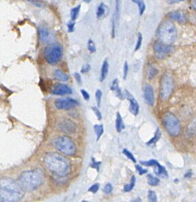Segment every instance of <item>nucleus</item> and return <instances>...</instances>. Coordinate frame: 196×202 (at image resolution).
<instances>
[{
  "instance_id": "48",
  "label": "nucleus",
  "mask_w": 196,
  "mask_h": 202,
  "mask_svg": "<svg viewBox=\"0 0 196 202\" xmlns=\"http://www.w3.org/2000/svg\"><path fill=\"white\" fill-rule=\"evenodd\" d=\"M190 4H191L193 8L196 10V0H190Z\"/></svg>"
},
{
  "instance_id": "39",
  "label": "nucleus",
  "mask_w": 196,
  "mask_h": 202,
  "mask_svg": "<svg viewBox=\"0 0 196 202\" xmlns=\"http://www.w3.org/2000/svg\"><path fill=\"white\" fill-rule=\"evenodd\" d=\"M113 186L111 185V184L110 183H108L106 186H105L104 187V189L103 190V191L104 192L105 194H106V195H109L110 194V193L112 192L113 191Z\"/></svg>"
},
{
  "instance_id": "40",
  "label": "nucleus",
  "mask_w": 196,
  "mask_h": 202,
  "mask_svg": "<svg viewBox=\"0 0 196 202\" xmlns=\"http://www.w3.org/2000/svg\"><path fill=\"white\" fill-rule=\"evenodd\" d=\"M99 189V184L98 183H95L90 187L89 189V191L93 193H96L98 191Z\"/></svg>"
},
{
  "instance_id": "36",
  "label": "nucleus",
  "mask_w": 196,
  "mask_h": 202,
  "mask_svg": "<svg viewBox=\"0 0 196 202\" xmlns=\"http://www.w3.org/2000/svg\"><path fill=\"white\" fill-rule=\"evenodd\" d=\"M100 165H101V162H98L95 160L94 158H91V162H90V166L92 168L95 169L96 170L98 171H99V167H100Z\"/></svg>"
},
{
  "instance_id": "35",
  "label": "nucleus",
  "mask_w": 196,
  "mask_h": 202,
  "mask_svg": "<svg viewBox=\"0 0 196 202\" xmlns=\"http://www.w3.org/2000/svg\"><path fill=\"white\" fill-rule=\"evenodd\" d=\"M158 162V161L156 160H150L148 161H141L140 163L142 165L145 166H154Z\"/></svg>"
},
{
  "instance_id": "6",
  "label": "nucleus",
  "mask_w": 196,
  "mask_h": 202,
  "mask_svg": "<svg viewBox=\"0 0 196 202\" xmlns=\"http://www.w3.org/2000/svg\"><path fill=\"white\" fill-rule=\"evenodd\" d=\"M63 48L58 43H51L45 48L44 57L47 63L52 65L56 64L63 57Z\"/></svg>"
},
{
  "instance_id": "45",
  "label": "nucleus",
  "mask_w": 196,
  "mask_h": 202,
  "mask_svg": "<svg viewBox=\"0 0 196 202\" xmlns=\"http://www.w3.org/2000/svg\"><path fill=\"white\" fill-rule=\"evenodd\" d=\"M128 73V64L127 62H125L124 66V80L126 79Z\"/></svg>"
},
{
  "instance_id": "9",
  "label": "nucleus",
  "mask_w": 196,
  "mask_h": 202,
  "mask_svg": "<svg viewBox=\"0 0 196 202\" xmlns=\"http://www.w3.org/2000/svg\"><path fill=\"white\" fill-rule=\"evenodd\" d=\"M153 49L156 56L159 59H162L169 54H171L173 51L174 48L171 45H166V44L160 42L159 40V41L154 43Z\"/></svg>"
},
{
  "instance_id": "21",
  "label": "nucleus",
  "mask_w": 196,
  "mask_h": 202,
  "mask_svg": "<svg viewBox=\"0 0 196 202\" xmlns=\"http://www.w3.org/2000/svg\"><path fill=\"white\" fill-rule=\"evenodd\" d=\"M54 77L56 80L62 82H67L69 80V75L60 69H56L54 72Z\"/></svg>"
},
{
  "instance_id": "37",
  "label": "nucleus",
  "mask_w": 196,
  "mask_h": 202,
  "mask_svg": "<svg viewBox=\"0 0 196 202\" xmlns=\"http://www.w3.org/2000/svg\"><path fill=\"white\" fill-rule=\"evenodd\" d=\"M102 97V90L99 89L97 90V91H96V93H95V98H96V101H97V104H98V107L100 106Z\"/></svg>"
},
{
  "instance_id": "16",
  "label": "nucleus",
  "mask_w": 196,
  "mask_h": 202,
  "mask_svg": "<svg viewBox=\"0 0 196 202\" xmlns=\"http://www.w3.org/2000/svg\"><path fill=\"white\" fill-rule=\"evenodd\" d=\"M167 17L174 21H176L180 23H185L186 21V18L185 14L180 11H173L169 13Z\"/></svg>"
},
{
  "instance_id": "30",
  "label": "nucleus",
  "mask_w": 196,
  "mask_h": 202,
  "mask_svg": "<svg viewBox=\"0 0 196 202\" xmlns=\"http://www.w3.org/2000/svg\"><path fill=\"white\" fill-rule=\"evenodd\" d=\"M135 183H136V178H135V176L133 175V176L132 177V178H131L130 184H126V185L124 186V192H130V191H131L132 190L134 189V186H135Z\"/></svg>"
},
{
  "instance_id": "3",
  "label": "nucleus",
  "mask_w": 196,
  "mask_h": 202,
  "mask_svg": "<svg viewBox=\"0 0 196 202\" xmlns=\"http://www.w3.org/2000/svg\"><path fill=\"white\" fill-rule=\"evenodd\" d=\"M45 176L40 169L23 172L19 177V182L25 191H33L42 185Z\"/></svg>"
},
{
  "instance_id": "43",
  "label": "nucleus",
  "mask_w": 196,
  "mask_h": 202,
  "mask_svg": "<svg viewBox=\"0 0 196 202\" xmlns=\"http://www.w3.org/2000/svg\"><path fill=\"white\" fill-rule=\"evenodd\" d=\"M136 169L137 171H138L139 172V175H143V174H145V173H148V170L147 169H143L142 166H139V165H136Z\"/></svg>"
},
{
  "instance_id": "41",
  "label": "nucleus",
  "mask_w": 196,
  "mask_h": 202,
  "mask_svg": "<svg viewBox=\"0 0 196 202\" xmlns=\"http://www.w3.org/2000/svg\"><path fill=\"white\" fill-rule=\"evenodd\" d=\"M90 70V64H84V65H83V67H82V69L80 70V72L82 73V74H87V73L89 72Z\"/></svg>"
},
{
  "instance_id": "32",
  "label": "nucleus",
  "mask_w": 196,
  "mask_h": 202,
  "mask_svg": "<svg viewBox=\"0 0 196 202\" xmlns=\"http://www.w3.org/2000/svg\"><path fill=\"white\" fill-rule=\"evenodd\" d=\"M87 48L90 53H95V52L96 51L95 44L94 42H93V40H92L91 39H89V41H88Z\"/></svg>"
},
{
  "instance_id": "12",
  "label": "nucleus",
  "mask_w": 196,
  "mask_h": 202,
  "mask_svg": "<svg viewBox=\"0 0 196 202\" xmlns=\"http://www.w3.org/2000/svg\"><path fill=\"white\" fill-rule=\"evenodd\" d=\"M51 93L56 95H65L72 93V90L68 85L65 84H56L52 86Z\"/></svg>"
},
{
  "instance_id": "7",
  "label": "nucleus",
  "mask_w": 196,
  "mask_h": 202,
  "mask_svg": "<svg viewBox=\"0 0 196 202\" xmlns=\"http://www.w3.org/2000/svg\"><path fill=\"white\" fill-rule=\"evenodd\" d=\"M163 124L166 131L172 136H177L181 131L179 120L171 112H167L163 117Z\"/></svg>"
},
{
  "instance_id": "11",
  "label": "nucleus",
  "mask_w": 196,
  "mask_h": 202,
  "mask_svg": "<svg viewBox=\"0 0 196 202\" xmlns=\"http://www.w3.org/2000/svg\"><path fill=\"white\" fill-rule=\"evenodd\" d=\"M58 128L59 130L68 134H74L77 131V126L74 121L67 119H63L58 122Z\"/></svg>"
},
{
  "instance_id": "22",
  "label": "nucleus",
  "mask_w": 196,
  "mask_h": 202,
  "mask_svg": "<svg viewBox=\"0 0 196 202\" xmlns=\"http://www.w3.org/2000/svg\"><path fill=\"white\" fill-rule=\"evenodd\" d=\"M116 130L117 132H121V131L125 128V125L123 121V119L121 118V116L120 115L119 112L117 113V118H116Z\"/></svg>"
},
{
  "instance_id": "13",
  "label": "nucleus",
  "mask_w": 196,
  "mask_h": 202,
  "mask_svg": "<svg viewBox=\"0 0 196 202\" xmlns=\"http://www.w3.org/2000/svg\"><path fill=\"white\" fill-rule=\"evenodd\" d=\"M124 96V97L126 98L130 101V112L134 116H136L139 112V105L138 102H137L135 98L134 97L133 95L130 92H128L127 90H125Z\"/></svg>"
},
{
  "instance_id": "23",
  "label": "nucleus",
  "mask_w": 196,
  "mask_h": 202,
  "mask_svg": "<svg viewBox=\"0 0 196 202\" xmlns=\"http://www.w3.org/2000/svg\"><path fill=\"white\" fill-rule=\"evenodd\" d=\"M160 137H161V131H160V129L158 128L156 129V131H155V134H154V136L153 137L152 139H151L149 141L146 143L148 145H154L156 144V143L159 141V140L160 139Z\"/></svg>"
},
{
  "instance_id": "24",
  "label": "nucleus",
  "mask_w": 196,
  "mask_h": 202,
  "mask_svg": "<svg viewBox=\"0 0 196 202\" xmlns=\"http://www.w3.org/2000/svg\"><path fill=\"white\" fill-rule=\"evenodd\" d=\"M131 1L138 6L139 15L142 16L143 13H144L145 8H146L144 1H143V0H131Z\"/></svg>"
},
{
  "instance_id": "38",
  "label": "nucleus",
  "mask_w": 196,
  "mask_h": 202,
  "mask_svg": "<svg viewBox=\"0 0 196 202\" xmlns=\"http://www.w3.org/2000/svg\"><path fill=\"white\" fill-rule=\"evenodd\" d=\"M92 110H93V112H94L95 115H96V116H97V118H98V119L99 120V121H100V120H102V115L101 112L98 109V107H95V106H93V107H92Z\"/></svg>"
},
{
  "instance_id": "44",
  "label": "nucleus",
  "mask_w": 196,
  "mask_h": 202,
  "mask_svg": "<svg viewBox=\"0 0 196 202\" xmlns=\"http://www.w3.org/2000/svg\"><path fill=\"white\" fill-rule=\"evenodd\" d=\"M80 93L82 95H83V98L85 99L86 101H89V99H90V95L89 94V93H88L86 90H85L84 89H81L80 90Z\"/></svg>"
},
{
  "instance_id": "15",
  "label": "nucleus",
  "mask_w": 196,
  "mask_h": 202,
  "mask_svg": "<svg viewBox=\"0 0 196 202\" xmlns=\"http://www.w3.org/2000/svg\"><path fill=\"white\" fill-rule=\"evenodd\" d=\"M120 10V0H115V7L114 10L113 19H112V37H115L116 24L118 23L119 18Z\"/></svg>"
},
{
  "instance_id": "8",
  "label": "nucleus",
  "mask_w": 196,
  "mask_h": 202,
  "mask_svg": "<svg viewBox=\"0 0 196 202\" xmlns=\"http://www.w3.org/2000/svg\"><path fill=\"white\" fill-rule=\"evenodd\" d=\"M174 89V81L172 76L166 74L163 76L160 82V97L163 101L168 100Z\"/></svg>"
},
{
  "instance_id": "25",
  "label": "nucleus",
  "mask_w": 196,
  "mask_h": 202,
  "mask_svg": "<svg viewBox=\"0 0 196 202\" xmlns=\"http://www.w3.org/2000/svg\"><path fill=\"white\" fill-rule=\"evenodd\" d=\"M80 8H81V5L79 4L76 6L75 7L73 8L71 10V12H70V16H71V21H75V20H76L78 17V14L80 13Z\"/></svg>"
},
{
  "instance_id": "50",
  "label": "nucleus",
  "mask_w": 196,
  "mask_h": 202,
  "mask_svg": "<svg viewBox=\"0 0 196 202\" xmlns=\"http://www.w3.org/2000/svg\"><path fill=\"white\" fill-rule=\"evenodd\" d=\"M83 1H84V2H86V3H90V2L92 1V0H83Z\"/></svg>"
},
{
  "instance_id": "34",
  "label": "nucleus",
  "mask_w": 196,
  "mask_h": 202,
  "mask_svg": "<svg viewBox=\"0 0 196 202\" xmlns=\"http://www.w3.org/2000/svg\"><path fill=\"white\" fill-rule=\"evenodd\" d=\"M148 200L151 202H156L157 201V196L156 192L153 191H148Z\"/></svg>"
},
{
  "instance_id": "4",
  "label": "nucleus",
  "mask_w": 196,
  "mask_h": 202,
  "mask_svg": "<svg viewBox=\"0 0 196 202\" xmlns=\"http://www.w3.org/2000/svg\"><path fill=\"white\" fill-rule=\"evenodd\" d=\"M156 35L160 42L166 45H171L177 38L175 25L170 21H163L158 28Z\"/></svg>"
},
{
  "instance_id": "17",
  "label": "nucleus",
  "mask_w": 196,
  "mask_h": 202,
  "mask_svg": "<svg viewBox=\"0 0 196 202\" xmlns=\"http://www.w3.org/2000/svg\"><path fill=\"white\" fill-rule=\"evenodd\" d=\"M154 173L155 174L157 175L158 176L161 177L163 178L167 177H168V173L166 169L165 166L160 165V164L158 162L154 166Z\"/></svg>"
},
{
  "instance_id": "10",
  "label": "nucleus",
  "mask_w": 196,
  "mask_h": 202,
  "mask_svg": "<svg viewBox=\"0 0 196 202\" xmlns=\"http://www.w3.org/2000/svg\"><path fill=\"white\" fill-rule=\"evenodd\" d=\"M78 102L71 97L57 99L54 102L55 107L58 110H70L78 106Z\"/></svg>"
},
{
  "instance_id": "46",
  "label": "nucleus",
  "mask_w": 196,
  "mask_h": 202,
  "mask_svg": "<svg viewBox=\"0 0 196 202\" xmlns=\"http://www.w3.org/2000/svg\"><path fill=\"white\" fill-rule=\"evenodd\" d=\"M74 78L75 79V80H76V82L79 84H82V78H81V75H80V74H78V73H75V74H74Z\"/></svg>"
},
{
  "instance_id": "1",
  "label": "nucleus",
  "mask_w": 196,
  "mask_h": 202,
  "mask_svg": "<svg viewBox=\"0 0 196 202\" xmlns=\"http://www.w3.org/2000/svg\"><path fill=\"white\" fill-rule=\"evenodd\" d=\"M25 190L19 181L10 177L0 178V201L4 202H15L22 200Z\"/></svg>"
},
{
  "instance_id": "28",
  "label": "nucleus",
  "mask_w": 196,
  "mask_h": 202,
  "mask_svg": "<svg viewBox=\"0 0 196 202\" xmlns=\"http://www.w3.org/2000/svg\"><path fill=\"white\" fill-rule=\"evenodd\" d=\"M158 73H159V71H158V69L156 68V67H155L154 65H150L149 67L148 71V78L150 79V80H152V79H153L154 78L156 77L158 74Z\"/></svg>"
},
{
  "instance_id": "49",
  "label": "nucleus",
  "mask_w": 196,
  "mask_h": 202,
  "mask_svg": "<svg viewBox=\"0 0 196 202\" xmlns=\"http://www.w3.org/2000/svg\"><path fill=\"white\" fill-rule=\"evenodd\" d=\"M191 176V171L186 172V174L185 175V177H190Z\"/></svg>"
},
{
  "instance_id": "2",
  "label": "nucleus",
  "mask_w": 196,
  "mask_h": 202,
  "mask_svg": "<svg viewBox=\"0 0 196 202\" xmlns=\"http://www.w3.org/2000/svg\"><path fill=\"white\" fill-rule=\"evenodd\" d=\"M43 161L47 169L58 177H65L71 171V164L69 160L56 152L46 154Z\"/></svg>"
},
{
  "instance_id": "20",
  "label": "nucleus",
  "mask_w": 196,
  "mask_h": 202,
  "mask_svg": "<svg viewBox=\"0 0 196 202\" xmlns=\"http://www.w3.org/2000/svg\"><path fill=\"white\" fill-rule=\"evenodd\" d=\"M109 64L108 61L106 60L103 62L102 64V68H101V74H100V81L104 82L109 74Z\"/></svg>"
},
{
  "instance_id": "14",
  "label": "nucleus",
  "mask_w": 196,
  "mask_h": 202,
  "mask_svg": "<svg viewBox=\"0 0 196 202\" xmlns=\"http://www.w3.org/2000/svg\"><path fill=\"white\" fill-rule=\"evenodd\" d=\"M144 98L145 102L149 106H153L154 104V93L152 86L150 84H146L144 86Z\"/></svg>"
},
{
  "instance_id": "29",
  "label": "nucleus",
  "mask_w": 196,
  "mask_h": 202,
  "mask_svg": "<svg viewBox=\"0 0 196 202\" xmlns=\"http://www.w3.org/2000/svg\"><path fill=\"white\" fill-rule=\"evenodd\" d=\"M94 131L97 136V141L100 139L102 134L104 133V126L103 125H94Z\"/></svg>"
},
{
  "instance_id": "31",
  "label": "nucleus",
  "mask_w": 196,
  "mask_h": 202,
  "mask_svg": "<svg viewBox=\"0 0 196 202\" xmlns=\"http://www.w3.org/2000/svg\"><path fill=\"white\" fill-rule=\"evenodd\" d=\"M123 154H124L128 159H130L132 162H133L134 163L136 162V160L135 159V158H134V155L132 154L129 150H128L127 149H124V150H123Z\"/></svg>"
},
{
  "instance_id": "42",
  "label": "nucleus",
  "mask_w": 196,
  "mask_h": 202,
  "mask_svg": "<svg viewBox=\"0 0 196 202\" xmlns=\"http://www.w3.org/2000/svg\"><path fill=\"white\" fill-rule=\"evenodd\" d=\"M75 23L74 21H71L67 23V28H68L69 32H73L75 30Z\"/></svg>"
},
{
  "instance_id": "26",
  "label": "nucleus",
  "mask_w": 196,
  "mask_h": 202,
  "mask_svg": "<svg viewBox=\"0 0 196 202\" xmlns=\"http://www.w3.org/2000/svg\"><path fill=\"white\" fill-rule=\"evenodd\" d=\"M105 13H106V6L104 3H101L97 8L96 16H97L98 18H102L105 15Z\"/></svg>"
},
{
  "instance_id": "47",
  "label": "nucleus",
  "mask_w": 196,
  "mask_h": 202,
  "mask_svg": "<svg viewBox=\"0 0 196 202\" xmlns=\"http://www.w3.org/2000/svg\"><path fill=\"white\" fill-rule=\"evenodd\" d=\"M167 2L169 4H176V3L185 1V0H166Z\"/></svg>"
},
{
  "instance_id": "19",
  "label": "nucleus",
  "mask_w": 196,
  "mask_h": 202,
  "mask_svg": "<svg viewBox=\"0 0 196 202\" xmlns=\"http://www.w3.org/2000/svg\"><path fill=\"white\" fill-rule=\"evenodd\" d=\"M110 89L116 93L117 96L119 99H123L124 98V93L121 92V89H120V88L119 86L117 79H115V80L113 81L112 84H111V86H110Z\"/></svg>"
},
{
  "instance_id": "5",
  "label": "nucleus",
  "mask_w": 196,
  "mask_h": 202,
  "mask_svg": "<svg viewBox=\"0 0 196 202\" xmlns=\"http://www.w3.org/2000/svg\"><path fill=\"white\" fill-rule=\"evenodd\" d=\"M54 147L60 153L67 156H74L76 151V147L73 140L67 136H59L54 139Z\"/></svg>"
},
{
  "instance_id": "27",
  "label": "nucleus",
  "mask_w": 196,
  "mask_h": 202,
  "mask_svg": "<svg viewBox=\"0 0 196 202\" xmlns=\"http://www.w3.org/2000/svg\"><path fill=\"white\" fill-rule=\"evenodd\" d=\"M147 177H148V182L149 185L152 186H156L159 184L160 180L158 177L154 176L153 175L148 174Z\"/></svg>"
},
{
  "instance_id": "33",
  "label": "nucleus",
  "mask_w": 196,
  "mask_h": 202,
  "mask_svg": "<svg viewBox=\"0 0 196 202\" xmlns=\"http://www.w3.org/2000/svg\"><path fill=\"white\" fill-rule=\"evenodd\" d=\"M142 41H143V36H142V34L139 32V34H138V39H137V41H136V45H135V48H134V51H138L139 49L141 48V45H142Z\"/></svg>"
},
{
  "instance_id": "18",
  "label": "nucleus",
  "mask_w": 196,
  "mask_h": 202,
  "mask_svg": "<svg viewBox=\"0 0 196 202\" xmlns=\"http://www.w3.org/2000/svg\"><path fill=\"white\" fill-rule=\"evenodd\" d=\"M39 39L43 43H46L49 40V32L46 28L40 27L39 30Z\"/></svg>"
}]
</instances>
